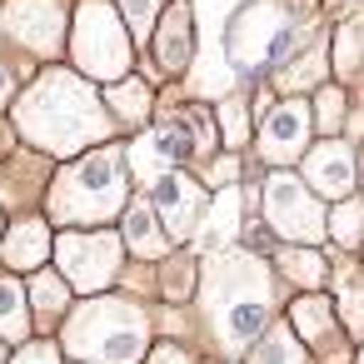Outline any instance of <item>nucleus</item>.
<instances>
[{
  "label": "nucleus",
  "instance_id": "2",
  "mask_svg": "<svg viewBox=\"0 0 364 364\" xmlns=\"http://www.w3.org/2000/svg\"><path fill=\"white\" fill-rule=\"evenodd\" d=\"M205 309H210L215 339L225 349L250 344L269 319V274H264V264L245 250L215 255L210 274H205Z\"/></svg>",
  "mask_w": 364,
  "mask_h": 364
},
{
  "label": "nucleus",
  "instance_id": "8",
  "mask_svg": "<svg viewBox=\"0 0 364 364\" xmlns=\"http://www.w3.org/2000/svg\"><path fill=\"white\" fill-rule=\"evenodd\" d=\"M55 259H60L65 284H75L80 294H95V289H105V284L115 279V269H120V240L105 235V230H90V235H60Z\"/></svg>",
  "mask_w": 364,
  "mask_h": 364
},
{
  "label": "nucleus",
  "instance_id": "11",
  "mask_svg": "<svg viewBox=\"0 0 364 364\" xmlns=\"http://www.w3.org/2000/svg\"><path fill=\"white\" fill-rule=\"evenodd\" d=\"M304 135H309V110H304L299 100H284V105H274V110L259 120V150H264L269 165H289V160L299 155Z\"/></svg>",
  "mask_w": 364,
  "mask_h": 364
},
{
  "label": "nucleus",
  "instance_id": "16",
  "mask_svg": "<svg viewBox=\"0 0 364 364\" xmlns=\"http://www.w3.org/2000/svg\"><path fill=\"white\" fill-rule=\"evenodd\" d=\"M359 55H364V31H359V21H349V26L339 31V46H334V75H339V80H354Z\"/></svg>",
  "mask_w": 364,
  "mask_h": 364
},
{
  "label": "nucleus",
  "instance_id": "28",
  "mask_svg": "<svg viewBox=\"0 0 364 364\" xmlns=\"http://www.w3.org/2000/svg\"><path fill=\"white\" fill-rule=\"evenodd\" d=\"M16 364H55V349L50 344H31V349H21Z\"/></svg>",
  "mask_w": 364,
  "mask_h": 364
},
{
  "label": "nucleus",
  "instance_id": "27",
  "mask_svg": "<svg viewBox=\"0 0 364 364\" xmlns=\"http://www.w3.org/2000/svg\"><path fill=\"white\" fill-rule=\"evenodd\" d=\"M314 110H319V125H324V130H334L344 105H339V95H334V90H319V95H314Z\"/></svg>",
  "mask_w": 364,
  "mask_h": 364
},
{
  "label": "nucleus",
  "instance_id": "22",
  "mask_svg": "<svg viewBox=\"0 0 364 364\" xmlns=\"http://www.w3.org/2000/svg\"><path fill=\"white\" fill-rule=\"evenodd\" d=\"M294 329L309 334V339H319V334L329 329V304H324V299H299V304H294Z\"/></svg>",
  "mask_w": 364,
  "mask_h": 364
},
{
  "label": "nucleus",
  "instance_id": "25",
  "mask_svg": "<svg viewBox=\"0 0 364 364\" xmlns=\"http://www.w3.org/2000/svg\"><path fill=\"white\" fill-rule=\"evenodd\" d=\"M279 264H284L299 284H319V279H324V259H319V255H279Z\"/></svg>",
  "mask_w": 364,
  "mask_h": 364
},
{
  "label": "nucleus",
  "instance_id": "5",
  "mask_svg": "<svg viewBox=\"0 0 364 364\" xmlns=\"http://www.w3.org/2000/svg\"><path fill=\"white\" fill-rule=\"evenodd\" d=\"M125 205V155L120 150H90L75 170H65L60 175V185H55V195H50V210H55V220H80V225H90V220H110L115 210Z\"/></svg>",
  "mask_w": 364,
  "mask_h": 364
},
{
  "label": "nucleus",
  "instance_id": "9",
  "mask_svg": "<svg viewBox=\"0 0 364 364\" xmlns=\"http://www.w3.org/2000/svg\"><path fill=\"white\" fill-rule=\"evenodd\" d=\"M0 26H6V36H16L21 46L50 55V50L60 46L65 6H55V0H6V11H0Z\"/></svg>",
  "mask_w": 364,
  "mask_h": 364
},
{
  "label": "nucleus",
  "instance_id": "20",
  "mask_svg": "<svg viewBox=\"0 0 364 364\" xmlns=\"http://www.w3.org/2000/svg\"><path fill=\"white\" fill-rule=\"evenodd\" d=\"M31 299H36V309L46 314V319H60L65 314V274L55 279V274H36L31 279Z\"/></svg>",
  "mask_w": 364,
  "mask_h": 364
},
{
  "label": "nucleus",
  "instance_id": "3",
  "mask_svg": "<svg viewBox=\"0 0 364 364\" xmlns=\"http://www.w3.org/2000/svg\"><path fill=\"white\" fill-rule=\"evenodd\" d=\"M304 41H309V31L289 16V6H279V0H245L235 21L225 26V60L235 70L255 75L274 60H289Z\"/></svg>",
  "mask_w": 364,
  "mask_h": 364
},
{
  "label": "nucleus",
  "instance_id": "31",
  "mask_svg": "<svg viewBox=\"0 0 364 364\" xmlns=\"http://www.w3.org/2000/svg\"><path fill=\"white\" fill-rule=\"evenodd\" d=\"M0 364H6V354H0Z\"/></svg>",
  "mask_w": 364,
  "mask_h": 364
},
{
  "label": "nucleus",
  "instance_id": "14",
  "mask_svg": "<svg viewBox=\"0 0 364 364\" xmlns=\"http://www.w3.org/2000/svg\"><path fill=\"white\" fill-rule=\"evenodd\" d=\"M46 255H50V230H46L41 220H21V225L6 235V259H11L16 269H36Z\"/></svg>",
  "mask_w": 364,
  "mask_h": 364
},
{
  "label": "nucleus",
  "instance_id": "24",
  "mask_svg": "<svg viewBox=\"0 0 364 364\" xmlns=\"http://www.w3.org/2000/svg\"><path fill=\"white\" fill-rule=\"evenodd\" d=\"M220 130H225V140H230V145H240V140L250 135V120H245V100H225V105H220Z\"/></svg>",
  "mask_w": 364,
  "mask_h": 364
},
{
  "label": "nucleus",
  "instance_id": "15",
  "mask_svg": "<svg viewBox=\"0 0 364 364\" xmlns=\"http://www.w3.org/2000/svg\"><path fill=\"white\" fill-rule=\"evenodd\" d=\"M155 55H160V65H165V70H180V65L190 60V11H185V6H175V11L165 16Z\"/></svg>",
  "mask_w": 364,
  "mask_h": 364
},
{
  "label": "nucleus",
  "instance_id": "13",
  "mask_svg": "<svg viewBox=\"0 0 364 364\" xmlns=\"http://www.w3.org/2000/svg\"><path fill=\"white\" fill-rule=\"evenodd\" d=\"M125 240H130V250H135L140 259H155V255H165V250H170L165 225L155 220V205H150V200H140V205H130V210H125Z\"/></svg>",
  "mask_w": 364,
  "mask_h": 364
},
{
  "label": "nucleus",
  "instance_id": "26",
  "mask_svg": "<svg viewBox=\"0 0 364 364\" xmlns=\"http://www.w3.org/2000/svg\"><path fill=\"white\" fill-rule=\"evenodd\" d=\"M120 6H125V16H130L135 36H145V31L155 26V16H160V6H165V0H120Z\"/></svg>",
  "mask_w": 364,
  "mask_h": 364
},
{
  "label": "nucleus",
  "instance_id": "1",
  "mask_svg": "<svg viewBox=\"0 0 364 364\" xmlns=\"http://www.w3.org/2000/svg\"><path fill=\"white\" fill-rule=\"evenodd\" d=\"M21 130L36 145H46L50 155H75L80 145L100 140L110 130V120L100 115V100L85 80H75L70 70H50L21 100Z\"/></svg>",
  "mask_w": 364,
  "mask_h": 364
},
{
  "label": "nucleus",
  "instance_id": "17",
  "mask_svg": "<svg viewBox=\"0 0 364 364\" xmlns=\"http://www.w3.org/2000/svg\"><path fill=\"white\" fill-rule=\"evenodd\" d=\"M110 110H115L120 120L140 125V120L150 115V95H145V85H140V80H125V85H115V90H110Z\"/></svg>",
  "mask_w": 364,
  "mask_h": 364
},
{
  "label": "nucleus",
  "instance_id": "7",
  "mask_svg": "<svg viewBox=\"0 0 364 364\" xmlns=\"http://www.w3.org/2000/svg\"><path fill=\"white\" fill-rule=\"evenodd\" d=\"M264 220H269V230L279 235V240H289V245H319L324 240V210H319V200H314V190L304 185V180H294V175H274L269 185H264Z\"/></svg>",
  "mask_w": 364,
  "mask_h": 364
},
{
  "label": "nucleus",
  "instance_id": "6",
  "mask_svg": "<svg viewBox=\"0 0 364 364\" xmlns=\"http://www.w3.org/2000/svg\"><path fill=\"white\" fill-rule=\"evenodd\" d=\"M75 65L90 80H115L130 70V41L125 26L115 21V11L105 0H85L75 11Z\"/></svg>",
  "mask_w": 364,
  "mask_h": 364
},
{
  "label": "nucleus",
  "instance_id": "12",
  "mask_svg": "<svg viewBox=\"0 0 364 364\" xmlns=\"http://www.w3.org/2000/svg\"><path fill=\"white\" fill-rule=\"evenodd\" d=\"M304 185L314 195H329V200H344L354 190V150L339 145V140H324L314 145V155L304 160Z\"/></svg>",
  "mask_w": 364,
  "mask_h": 364
},
{
  "label": "nucleus",
  "instance_id": "29",
  "mask_svg": "<svg viewBox=\"0 0 364 364\" xmlns=\"http://www.w3.org/2000/svg\"><path fill=\"white\" fill-rule=\"evenodd\" d=\"M150 364H195L190 354H180V349H155V359Z\"/></svg>",
  "mask_w": 364,
  "mask_h": 364
},
{
  "label": "nucleus",
  "instance_id": "30",
  "mask_svg": "<svg viewBox=\"0 0 364 364\" xmlns=\"http://www.w3.org/2000/svg\"><path fill=\"white\" fill-rule=\"evenodd\" d=\"M0 100H11V70L0 65Z\"/></svg>",
  "mask_w": 364,
  "mask_h": 364
},
{
  "label": "nucleus",
  "instance_id": "4",
  "mask_svg": "<svg viewBox=\"0 0 364 364\" xmlns=\"http://www.w3.org/2000/svg\"><path fill=\"white\" fill-rule=\"evenodd\" d=\"M65 344L95 364H135L145 354V314L125 299H90L65 324Z\"/></svg>",
  "mask_w": 364,
  "mask_h": 364
},
{
  "label": "nucleus",
  "instance_id": "32",
  "mask_svg": "<svg viewBox=\"0 0 364 364\" xmlns=\"http://www.w3.org/2000/svg\"><path fill=\"white\" fill-rule=\"evenodd\" d=\"M359 364H364V354H359Z\"/></svg>",
  "mask_w": 364,
  "mask_h": 364
},
{
  "label": "nucleus",
  "instance_id": "18",
  "mask_svg": "<svg viewBox=\"0 0 364 364\" xmlns=\"http://www.w3.org/2000/svg\"><path fill=\"white\" fill-rule=\"evenodd\" d=\"M255 364H304V349H299V339H294L289 329H274V334H264V344L255 349Z\"/></svg>",
  "mask_w": 364,
  "mask_h": 364
},
{
  "label": "nucleus",
  "instance_id": "19",
  "mask_svg": "<svg viewBox=\"0 0 364 364\" xmlns=\"http://www.w3.org/2000/svg\"><path fill=\"white\" fill-rule=\"evenodd\" d=\"M0 334H26V294L16 279H0Z\"/></svg>",
  "mask_w": 364,
  "mask_h": 364
},
{
  "label": "nucleus",
  "instance_id": "10",
  "mask_svg": "<svg viewBox=\"0 0 364 364\" xmlns=\"http://www.w3.org/2000/svg\"><path fill=\"white\" fill-rule=\"evenodd\" d=\"M150 205L165 215V230L175 240H190L200 230V215H205V190L190 175H160L150 185Z\"/></svg>",
  "mask_w": 364,
  "mask_h": 364
},
{
  "label": "nucleus",
  "instance_id": "23",
  "mask_svg": "<svg viewBox=\"0 0 364 364\" xmlns=\"http://www.w3.org/2000/svg\"><path fill=\"white\" fill-rule=\"evenodd\" d=\"M329 230H334L339 245H359V240H364V205H339Z\"/></svg>",
  "mask_w": 364,
  "mask_h": 364
},
{
  "label": "nucleus",
  "instance_id": "21",
  "mask_svg": "<svg viewBox=\"0 0 364 364\" xmlns=\"http://www.w3.org/2000/svg\"><path fill=\"white\" fill-rule=\"evenodd\" d=\"M309 80H319V46H299V60H289L284 65V75H279V85L284 90H299V85H309Z\"/></svg>",
  "mask_w": 364,
  "mask_h": 364
}]
</instances>
